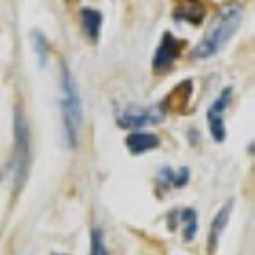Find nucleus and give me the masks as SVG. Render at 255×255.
Returning a JSON list of instances; mask_svg holds the SVG:
<instances>
[{"label":"nucleus","instance_id":"obj_13","mask_svg":"<svg viewBox=\"0 0 255 255\" xmlns=\"http://www.w3.org/2000/svg\"><path fill=\"white\" fill-rule=\"evenodd\" d=\"M90 255H109L100 228H94L90 232Z\"/></svg>","mask_w":255,"mask_h":255},{"label":"nucleus","instance_id":"obj_8","mask_svg":"<svg viewBox=\"0 0 255 255\" xmlns=\"http://www.w3.org/2000/svg\"><path fill=\"white\" fill-rule=\"evenodd\" d=\"M126 147L134 155L149 153V151H155L159 147V136L157 134H151V132H132L130 136L126 138Z\"/></svg>","mask_w":255,"mask_h":255},{"label":"nucleus","instance_id":"obj_6","mask_svg":"<svg viewBox=\"0 0 255 255\" xmlns=\"http://www.w3.org/2000/svg\"><path fill=\"white\" fill-rule=\"evenodd\" d=\"M181 49H183V41L174 38L170 32H164V36H162V41H159L157 51H155V55H153V70H155V73L170 68L172 64L177 62L179 55H181Z\"/></svg>","mask_w":255,"mask_h":255},{"label":"nucleus","instance_id":"obj_11","mask_svg":"<svg viewBox=\"0 0 255 255\" xmlns=\"http://www.w3.org/2000/svg\"><path fill=\"white\" fill-rule=\"evenodd\" d=\"M172 215L183 226V238H185V241H191V238L198 234V211L196 209H183V211H172Z\"/></svg>","mask_w":255,"mask_h":255},{"label":"nucleus","instance_id":"obj_12","mask_svg":"<svg viewBox=\"0 0 255 255\" xmlns=\"http://www.w3.org/2000/svg\"><path fill=\"white\" fill-rule=\"evenodd\" d=\"M32 47H34V51L38 55V62L47 64V60H49V45H47V38L41 32H32Z\"/></svg>","mask_w":255,"mask_h":255},{"label":"nucleus","instance_id":"obj_14","mask_svg":"<svg viewBox=\"0 0 255 255\" xmlns=\"http://www.w3.org/2000/svg\"><path fill=\"white\" fill-rule=\"evenodd\" d=\"M174 187V170L170 166H162V168L157 170V189L162 191H168Z\"/></svg>","mask_w":255,"mask_h":255},{"label":"nucleus","instance_id":"obj_1","mask_svg":"<svg viewBox=\"0 0 255 255\" xmlns=\"http://www.w3.org/2000/svg\"><path fill=\"white\" fill-rule=\"evenodd\" d=\"M243 21V9L241 4H226L223 9L215 15L213 23L209 30L204 32L200 43L194 47V60H209L213 55H217L223 47L230 43V38L236 34L238 26Z\"/></svg>","mask_w":255,"mask_h":255},{"label":"nucleus","instance_id":"obj_15","mask_svg":"<svg viewBox=\"0 0 255 255\" xmlns=\"http://www.w3.org/2000/svg\"><path fill=\"white\" fill-rule=\"evenodd\" d=\"M189 183V168H179V170H174V189H183Z\"/></svg>","mask_w":255,"mask_h":255},{"label":"nucleus","instance_id":"obj_4","mask_svg":"<svg viewBox=\"0 0 255 255\" xmlns=\"http://www.w3.org/2000/svg\"><path fill=\"white\" fill-rule=\"evenodd\" d=\"M164 119V107H126L117 115V126L124 130H136L151 124H157Z\"/></svg>","mask_w":255,"mask_h":255},{"label":"nucleus","instance_id":"obj_10","mask_svg":"<svg viewBox=\"0 0 255 255\" xmlns=\"http://www.w3.org/2000/svg\"><path fill=\"white\" fill-rule=\"evenodd\" d=\"M79 19H81V28L85 32V36L92 43L98 41L100 30H102V13L96 9H81L79 11Z\"/></svg>","mask_w":255,"mask_h":255},{"label":"nucleus","instance_id":"obj_16","mask_svg":"<svg viewBox=\"0 0 255 255\" xmlns=\"http://www.w3.org/2000/svg\"><path fill=\"white\" fill-rule=\"evenodd\" d=\"M53 255H62V253H53Z\"/></svg>","mask_w":255,"mask_h":255},{"label":"nucleus","instance_id":"obj_5","mask_svg":"<svg viewBox=\"0 0 255 255\" xmlns=\"http://www.w3.org/2000/svg\"><path fill=\"white\" fill-rule=\"evenodd\" d=\"M232 100V87H223L221 94L215 98V102L209 107L206 113V122H209V132L215 142H223L226 140V122H223V113Z\"/></svg>","mask_w":255,"mask_h":255},{"label":"nucleus","instance_id":"obj_7","mask_svg":"<svg viewBox=\"0 0 255 255\" xmlns=\"http://www.w3.org/2000/svg\"><path fill=\"white\" fill-rule=\"evenodd\" d=\"M204 4L200 0H179L177 9H174V19L185 21L189 26H200L204 21Z\"/></svg>","mask_w":255,"mask_h":255},{"label":"nucleus","instance_id":"obj_2","mask_svg":"<svg viewBox=\"0 0 255 255\" xmlns=\"http://www.w3.org/2000/svg\"><path fill=\"white\" fill-rule=\"evenodd\" d=\"M60 107H62V122H64V136L70 149L77 147L79 140V130L83 126V105L81 96H79L77 83L73 79L68 64L62 62L60 66Z\"/></svg>","mask_w":255,"mask_h":255},{"label":"nucleus","instance_id":"obj_3","mask_svg":"<svg viewBox=\"0 0 255 255\" xmlns=\"http://www.w3.org/2000/svg\"><path fill=\"white\" fill-rule=\"evenodd\" d=\"M15 149L11 159V172L15 181V191H19L28 177V164H30V128L28 119L21 109H15Z\"/></svg>","mask_w":255,"mask_h":255},{"label":"nucleus","instance_id":"obj_9","mask_svg":"<svg viewBox=\"0 0 255 255\" xmlns=\"http://www.w3.org/2000/svg\"><path fill=\"white\" fill-rule=\"evenodd\" d=\"M232 206H234L232 200L226 202L217 211V215L213 217V221H211V232H209V253L211 255L215 253V249H217V243H219V238L223 234V228L228 226V219H230V213H232Z\"/></svg>","mask_w":255,"mask_h":255}]
</instances>
